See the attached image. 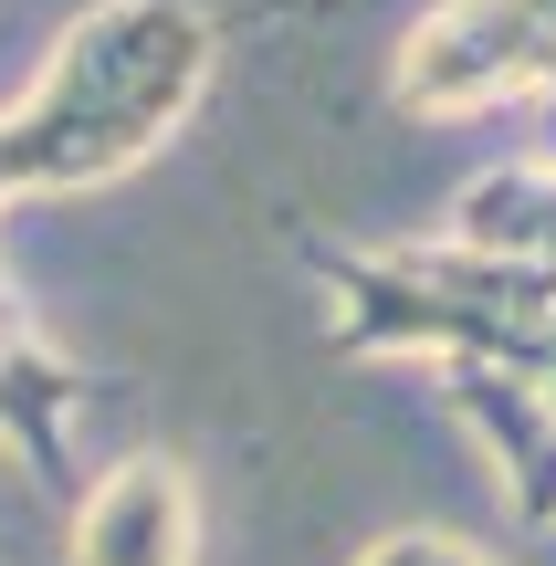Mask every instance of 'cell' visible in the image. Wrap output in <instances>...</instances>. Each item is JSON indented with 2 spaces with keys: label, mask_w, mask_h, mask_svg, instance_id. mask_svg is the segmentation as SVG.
<instances>
[{
  "label": "cell",
  "mask_w": 556,
  "mask_h": 566,
  "mask_svg": "<svg viewBox=\"0 0 556 566\" xmlns=\"http://www.w3.org/2000/svg\"><path fill=\"white\" fill-rule=\"evenodd\" d=\"M221 21L200 0H95L0 116V200H84L147 168L210 95Z\"/></svg>",
  "instance_id": "6da1fadb"
},
{
  "label": "cell",
  "mask_w": 556,
  "mask_h": 566,
  "mask_svg": "<svg viewBox=\"0 0 556 566\" xmlns=\"http://www.w3.org/2000/svg\"><path fill=\"white\" fill-rule=\"evenodd\" d=\"M294 252L326 283L336 357L546 367V346H556V283L504 273L462 242H336V231H294Z\"/></svg>",
  "instance_id": "7a4b0ae2"
},
{
  "label": "cell",
  "mask_w": 556,
  "mask_h": 566,
  "mask_svg": "<svg viewBox=\"0 0 556 566\" xmlns=\"http://www.w3.org/2000/svg\"><path fill=\"white\" fill-rule=\"evenodd\" d=\"M389 95L410 116H483V105H536L546 53H536V0H431L389 53Z\"/></svg>",
  "instance_id": "3957f363"
},
{
  "label": "cell",
  "mask_w": 556,
  "mask_h": 566,
  "mask_svg": "<svg viewBox=\"0 0 556 566\" xmlns=\"http://www.w3.org/2000/svg\"><path fill=\"white\" fill-rule=\"evenodd\" d=\"M74 566H200V483L179 451H116L95 483L74 493L63 525Z\"/></svg>",
  "instance_id": "277c9868"
},
{
  "label": "cell",
  "mask_w": 556,
  "mask_h": 566,
  "mask_svg": "<svg viewBox=\"0 0 556 566\" xmlns=\"http://www.w3.org/2000/svg\"><path fill=\"white\" fill-rule=\"evenodd\" d=\"M105 388V367L63 357L53 336H42L32 315H21V294L0 283V441H11V462L32 472L42 493H63V514H74L84 472H74V409Z\"/></svg>",
  "instance_id": "5b68a950"
},
{
  "label": "cell",
  "mask_w": 556,
  "mask_h": 566,
  "mask_svg": "<svg viewBox=\"0 0 556 566\" xmlns=\"http://www.w3.org/2000/svg\"><path fill=\"white\" fill-rule=\"evenodd\" d=\"M441 399L473 420V441H483V462H494L515 525L556 535V399H546V378L536 367H483L473 357V367H441Z\"/></svg>",
  "instance_id": "8992f818"
},
{
  "label": "cell",
  "mask_w": 556,
  "mask_h": 566,
  "mask_svg": "<svg viewBox=\"0 0 556 566\" xmlns=\"http://www.w3.org/2000/svg\"><path fill=\"white\" fill-rule=\"evenodd\" d=\"M441 242L483 252V263H504V273L556 283V168L546 158H504V168H483V179H462Z\"/></svg>",
  "instance_id": "52a82bcc"
},
{
  "label": "cell",
  "mask_w": 556,
  "mask_h": 566,
  "mask_svg": "<svg viewBox=\"0 0 556 566\" xmlns=\"http://www.w3.org/2000/svg\"><path fill=\"white\" fill-rule=\"evenodd\" d=\"M347 566H494V556H473L462 535H441V525H399V535H378V546L347 556Z\"/></svg>",
  "instance_id": "ba28073f"
},
{
  "label": "cell",
  "mask_w": 556,
  "mask_h": 566,
  "mask_svg": "<svg viewBox=\"0 0 556 566\" xmlns=\"http://www.w3.org/2000/svg\"><path fill=\"white\" fill-rule=\"evenodd\" d=\"M536 53H546V95H556V0H536Z\"/></svg>",
  "instance_id": "9c48e42d"
},
{
  "label": "cell",
  "mask_w": 556,
  "mask_h": 566,
  "mask_svg": "<svg viewBox=\"0 0 556 566\" xmlns=\"http://www.w3.org/2000/svg\"><path fill=\"white\" fill-rule=\"evenodd\" d=\"M536 137H546V147H536V158L556 168V95H536Z\"/></svg>",
  "instance_id": "30bf717a"
},
{
  "label": "cell",
  "mask_w": 556,
  "mask_h": 566,
  "mask_svg": "<svg viewBox=\"0 0 556 566\" xmlns=\"http://www.w3.org/2000/svg\"><path fill=\"white\" fill-rule=\"evenodd\" d=\"M536 378H546V399H556V346H546V367H536Z\"/></svg>",
  "instance_id": "8fae6325"
}]
</instances>
